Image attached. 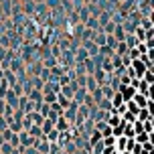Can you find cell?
<instances>
[{
	"mask_svg": "<svg viewBox=\"0 0 154 154\" xmlns=\"http://www.w3.org/2000/svg\"><path fill=\"white\" fill-rule=\"evenodd\" d=\"M4 97H6V100H4V103H6V106H10L12 109H16L18 106H20V103H18V95H16V93L12 91V89H6Z\"/></svg>",
	"mask_w": 154,
	"mask_h": 154,
	"instance_id": "cell-1",
	"label": "cell"
},
{
	"mask_svg": "<svg viewBox=\"0 0 154 154\" xmlns=\"http://www.w3.org/2000/svg\"><path fill=\"white\" fill-rule=\"evenodd\" d=\"M0 154H16V148H12V144L4 142V144H0Z\"/></svg>",
	"mask_w": 154,
	"mask_h": 154,
	"instance_id": "cell-2",
	"label": "cell"
},
{
	"mask_svg": "<svg viewBox=\"0 0 154 154\" xmlns=\"http://www.w3.org/2000/svg\"><path fill=\"white\" fill-rule=\"evenodd\" d=\"M41 130H43V136H47L49 132L53 130V122H51V120H45V122H43V128H41Z\"/></svg>",
	"mask_w": 154,
	"mask_h": 154,
	"instance_id": "cell-3",
	"label": "cell"
},
{
	"mask_svg": "<svg viewBox=\"0 0 154 154\" xmlns=\"http://www.w3.org/2000/svg\"><path fill=\"white\" fill-rule=\"evenodd\" d=\"M85 59H89V55H87V49L81 47V49L77 51V61H85Z\"/></svg>",
	"mask_w": 154,
	"mask_h": 154,
	"instance_id": "cell-4",
	"label": "cell"
},
{
	"mask_svg": "<svg viewBox=\"0 0 154 154\" xmlns=\"http://www.w3.org/2000/svg\"><path fill=\"white\" fill-rule=\"evenodd\" d=\"M134 67L138 69V71H136V75H138V77H142L144 73H146V69H144V65H142L140 61H134Z\"/></svg>",
	"mask_w": 154,
	"mask_h": 154,
	"instance_id": "cell-5",
	"label": "cell"
},
{
	"mask_svg": "<svg viewBox=\"0 0 154 154\" xmlns=\"http://www.w3.org/2000/svg\"><path fill=\"white\" fill-rule=\"evenodd\" d=\"M57 100L61 101V109L69 108V100H67V97H65V95H61V93H57Z\"/></svg>",
	"mask_w": 154,
	"mask_h": 154,
	"instance_id": "cell-6",
	"label": "cell"
},
{
	"mask_svg": "<svg viewBox=\"0 0 154 154\" xmlns=\"http://www.w3.org/2000/svg\"><path fill=\"white\" fill-rule=\"evenodd\" d=\"M97 106H100V108L101 109H112V103H109V100H100V101H97Z\"/></svg>",
	"mask_w": 154,
	"mask_h": 154,
	"instance_id": "cell-7",
	"label": "cell"
},
{
	"mask_svg": "<svg viewBox=\"0 0 154 154\" xmlns=\"http://www.w3.org/2000/svg\"><path fill=\"white\" fill-rule=\"evenodd\" d=\"M8 128V122H6V118L4 116H0V132H4Z\"/></svg>",
	"mask_w": 154,
	"mask_h": 154,
	"instance_id": "cell-8",
	"label": "cell"
},
{
	"mask_svg": "<svg viewBox=\"0 0 154 154\" xmlns=\"http://www.w3.org/2000/svg\"><path fill=\"white\" fill-rule=\"evenodd\" d=\"M4 73H6L8 83H12V85H14V83H16V77H14V73H10V71H4Z\"/></svg>",
	"mask_w": 154,
	"mask_h": 154,
	"instance_id": "cell-9",
	"label": "cell"
},
{
	"mask_svg": "<svg viewBox=\"0 0 154 154\" xmlns=\"http://www.w3.org/2000/svg\"><path fill=\"white\" fill-rule=\"evenodd\" d=\"M136 101H138L140 106H146V101H144V97H140V95H138V97H136Z\"/></svg>",
	"mask_w": 154,
	"mask_h": 154,
	"instance_id": "cell-10",
	"label": "cell"
},
{
	"mask_svg": "<svg viewBox=\"0 0 154 154\" xmlns=\"http://www.w3.org/2000/svg\"><path fill=\"white\" fill-rule=\"evenodd\" d=\"M116 106H120V103H122V95H116V101H114Z\"/></svg>",
	"mask_w": 154,
	"mask_h": 154,
	"instance_id": "cell-11",
	"label": "cell"
},
{
	"mask_svg": "<svg viewBox=\"0 0 154 154\" xmlns=\"http://www.w3.org/2000/svg\"><path fill=\"white\" fill-rule=\"evenodd\" d=\"M45 65H49V67H51V65H55V59H47Z\"/></svg>",
	"mask_w": 154,
	"mask_h": 154,
	"instance_id": "cell-12",
	"label": "cell"
},
{
	"mask_svg": "<svg viewBox=\"0 0 154 154\" xmlns=\"http://www.w3.org/2000/svg\"><path fill=\"white\" fill-rule=\"evenodd\" d=\"M4 53H6V51H4V47H0V61H2V57H4Z\"/></svg>",
	"mask_w": 154,
	"mask_h": 154,
	"instance_id": "cell-13",
	"label": "cell"
}]
</instances>
